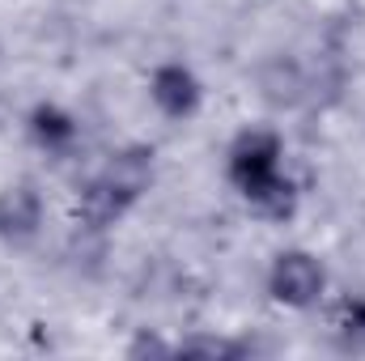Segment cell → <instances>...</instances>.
<instances>
[{"label": "cell", "mask_w": 365, "mask_h": 361, "mask_svg": "<svg viewBox=\"0 0 365 361\" xmlns=\"http://www.w3.org/2000/svg\"><path fill=\"white\" fill-rule=\"evenodd\" d=\"M221 175L242 208L264 225H289L302 213V183L289 171V141L272 123H247L230 136Z\"/></svg>", "instance_id": "6da1fadb"}, {"label": "cell", "mask_w": 365, "mask_h": 361, "mask_svg": "<svg viewBox=\"0 0 365 361\" xmlns=\"http://www.w3.org/2000/svg\"><path fill=\"white\" fill-rule=\"evenodd\" d=\"M264 293H268L272 306L289 310V315L319 310L331 293L327 260L310 247H280L264 268Z\"/></svg>", "instance_id": "7a4b0ae2"}, {"label": "cell", "mask_w": 365, "mask_h": 361, "mask_svg": "<svg viewBox=\"0 0 365 361\" xmlns=\"http://www.w3.org/2000/svg\"><path fill=\"white\" fill-rule=\"evenodd\" d=\"M145 98L166 123H191L204 111V102H208V86L195 73V64H187L182 56H166V60H158L149 68Z\"/></svg>", "instance_id": "3957f363"}, {"label": "cell", "mask_w": 365, "mask_h": 361, "mask_svg": "<svg viewBox=\"0 0 365 361\" xmlns=\"http://www.w3.org/2000/svg\"><path fill=\"white\" fill-rule=\"evenodd\" d=\"M21 136L34 153L51 158V162H68L77 158V149L86 145V128H81V115L56 98H38L30 102V111L21 115Z\"/></svg>", "instance_id": "277c9868"}, {"label": "cell", "mask_w": 365, "mask_h": 361, "mask_svg": "<svg viewBox=\"0 0 365 361\" xmlns=\"http://www.w3.org/2000/svg\"><path fill=\"white\" fill-rule=\"evenodd\" d=\"M47 230V195L34 179L0 183V247L26 251Z\"/></svg>", "instance_id": "5b68a950"}, {"label": "cell", "mask_w": 365, "mask_h": 361, "mask_svg": "<svg viewBox=\"0 0 365 361\" xmlns=\"http://www.w3.org/2000/svg\"><path fill=\"white\" fill-rule=\"evenodd\" d=\"M136 208H140V200H136L132 191H123L102 166H98L90 179L77 187V195H73V217H77V225L90 230V234H106V230L123 225Z\"/></svg>", "instance_id": "8992f818"}, {"label": "cell", "mask_w": 365, "mask_h": 361, "mask_svg": "<svg viewBox=\"0 0 365 361\" xmlns=\"http://www.w3.org/2000/svg\"><path fill=\"white\" fill-rule=\"evenodd\" d=\"M175 353H191V357H247L251 345L234 340V336H187V340H175Z\"/></svg>", "instance_id": "52a82bcc"}, {"label": "cell", "mask_w": 365, "mask_h": 361, "mask_svg": "<svg viewBox=\"0 0 365 361\" xmlns=\"http://www.w3.org/2000/svg\"><path fill=\"white\" fill-rule=\"evenodd\" d=\"M340 332L353 345H365V298H344L340 302Z\"/></svg>", "instance_id": "ba28073f"}]
</instances>
